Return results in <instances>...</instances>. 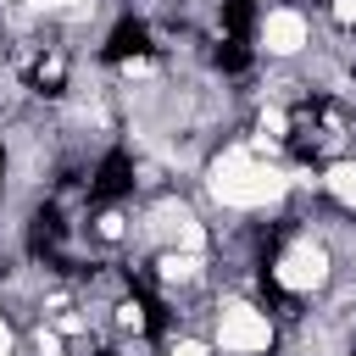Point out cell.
I'll return each instance as SVG.
<instances>
[{
  "label": "cell",
  "mask_w": 356,
  "mask_h": 356,
  "mask_svg": "<svg viewBox=\"0 0 356 356\" xmlns=\"http://www.w3.org/2000/svg\"><path fill=\"white\" fill-rule=\"evenodd\" d=\"M134 184V161L122 156V150H111L100 167H95V184H89V200H117L122 189Z\"/></svg>",
  "instance_id": "6da1fadb"
},
{
  "label": "cell",
  "mask_w": 356,
  "mask_h": 356,
  "mask_svg": "<svg viewBox=\"0 0 356 356\" xmlns=\"http://www.w3.org/2000/svg\"><path fill=\"white\" fill-rule=\"evenodd\" d=\"M139 50H145V22L122 17V22L111 28V39H106V61H128V56H139Z\"/></svg>",
  "instance_id": "7a4b0ae2"
},
{
  "label": "cell",
  "mask_w": 356,
  "mask_h": 356,
  "mask_svg": "<svg viewBox=\"0 0 356 356\" xmlns=\"http://www.w3.org/2000/svg\"><path fill=\"white\" fill-rule=\"evenodd\" d=\"M61 234H67V228H61V217H56V211L44 206V211L33 217V234H28V250H33V256H50V250L61 245Z\"/></svg>",
  "instance_id": "3957f363"
},
{
  "label": "cell",
  "mask_w": 356,
  "mask_h": 356,
  "mask_svg": "<svg viewBox=\"0 0 356 356\" xmlns=\"http://www.w3.org/2000/svg\"><path fill=\"white\" fill-rule=\"evenodd\" d=\"M250 22H256V0H222V28H228V39H245Z\"/></svg>",
  "instance_id": "277c9868"
},
{
  "label": "cell",
  "mask_w": 356,
  "mask_h": 356,
  "mask_svg": "<svg viewBox=\"0 0 356 356\" xmlns=\"http://www.w3.org/2000/svg\"><path fill=\"white\" fill-rule=\"evenodd\" d=\"M217 67H222V72H245V67H250V50H245V39H228V44L217 50Z\"/></svg>",
  "instance_id": "5b68a950"
},
{
  "label": "cell",
  "mask_w": 356,
  "mask_h": 356,
  "mask_svg": "<svg viewBox=\"0 0 356 356\" xmlns=\"http://www.w3.org/2000/svg\"><path fill=\"white\" fill-rule=\"evenodd\" d=\"M33 83H39L44 95H56V89H61V61H50V67H39V72H33Z\"/></svg>",
  "instance_id": "8992f818"
}]
</instances>
